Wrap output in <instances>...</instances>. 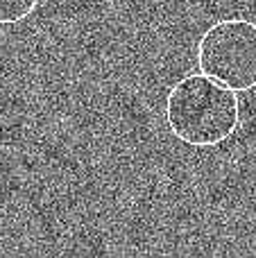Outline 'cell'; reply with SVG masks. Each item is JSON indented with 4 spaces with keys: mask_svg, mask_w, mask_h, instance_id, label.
<instances>
[{
    "mask_svg": "<svg viewBox=\"0 0 256 258\" xmlns=\"http://www.w3.org/2000/svg\"><path fill=\"white\" fill-rule=\"evenodd\" d=\"M163 118L177 141L190 147H216L234 136L240 102L234 89L209 75H186L170 86Z\"/></svg>",
    "mask_w": 256,
    "mask_h": 258,
    "instance_id": "6da1fadb",
    "label": "cell"
},
{
    "mask_svg": "<svg viewBox=\"0 0 256 258\" xmlns=\"http://www.w3.org/2000/svg\"><path fill=\"white\" fill-rule=\"evenodd\" d=\"M200 73L234 89H256V23L225 18L202 32L198 43Z\"/></svg>",
    "mask_w": 256,
    "mask_h": 258,
    "instance_id": "7a4b0ae2",
    "label": "cell"
},
{
    "mask_svg": "<svg viewBox=\"0 0 256 258\" xmlns=\"http://www.w3.org/2000/svg\"><path fill=\"white\" fill-rule=\"evenodd\" d=\"M41 0H0V25H18L36 12Z\"/></svg>",
    "mask_w": 256,
    "mask_h": 258,
    "instance_id": "3957f363",
    "label": "cell"
}]
</instances>
